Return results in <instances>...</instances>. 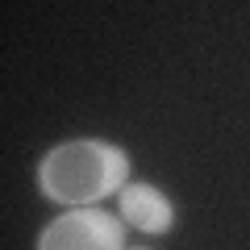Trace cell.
I'll use <instances>...</instances> for the list:
<instances>
[{
  "mask_svg": "<svg viewBox=\"0 0 250 250\" xmlns=\"http://www.w3.org/2000/svg\"><path fill=\"white\" fill-rule=\"evenodd\" d=\"M125 250H150V246H125Z\"/></svg>",
  "mask_w": 250,
  "mask_h": 250,
  "instance_id": "4",
  "label": "cell"
},
{
  "mask_svg": "<svg viewBox=\"0 0 250 250\" xmlns=\"http://www.w3.org/2000/svg\"><path fill=\"white\" fill-rule=\"evenodd\" d=\"M129 225L100 205L88 208H62L50 225L38 233V250H125Z\"/></svg>",
  "mask_w": 250,
  "mask_h": 250,
  "instance_id": "2",
  "label": "cell"
},
{
  "mask_svg": "<svg viewBox=\"0 0 250 250\" xmlns=\"http://www.w3.org/2000/svg\"><path fill=\"white\" fill-rule=\"evenodd\" d=\"M117 217H121L129 229L146 233V238H167V233L175 229V200H171L159 184L129 179V184L117 192Z\"/></svg>",
  "mask_w": 250,
  "mask_h": 250,
  "instance_id": "3",
  "label": "cell"
},
{
  "mask_svg": "<svg viewBox=\"0 0 250 250\" xmlns=\"http://www.w3.org/2000/svg\"><path fill=\"white\" fill-rule=\"evenodd\" d=\"M129 184V154L125 146L104 138H71L42 154L38 163V188L42 196L62 208L104 205Z\"/></svg>",
  "mask_w": 250,
  "mask_h": 250,
  "instance_id": "1",
  "label": "cell"
}]
</instances>
